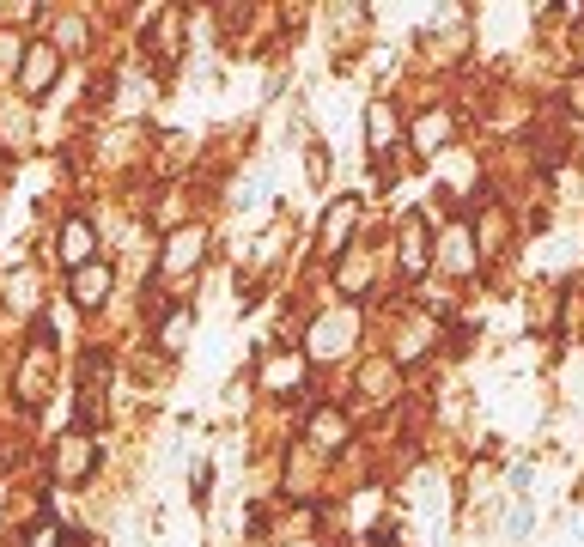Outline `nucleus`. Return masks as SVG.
Returning a JSON list of instances; mask_svg holds the SVG:
<instances>
[{
	"mask_svg": "<svg viewBox=\"0 0 584 547\" xmlns=\"http://www.w3.org/2000/svg\"><path fill=\"white\" fill-rule=\"evenodd\" d=\"M396 134H402V122H396V110H390V104L378 98L372 110H365V146H372V152H384V146H390Z\"/></svg>",
	"mask_w": 584,
	"mask_h": 547,
	"instance_id": "nucleus-5",
	"label": "nucleus"
},
{
	"mask_svg": "<svg viewBox=\"0 0 584 547\" xmlns=\"http://www.w3.org/2000/svg\"><path fill=\"white\" fill-rule=\"evenodd\" d=\"M445 140H451V116H445V110H426V116L414 122V146H420V152H438Z\"/></svg>",
	"mask_w": 584,
	"mask_h": 547,
	"instance_id": "nucleus-6",
	"label": "nucleus"
},
{
	"mask_svg": "<svg viewBox=\"0 0 584 547\" xmlns=\"http://www.w3.org/2000/svg\"><path fill=\"white\" fill-rule=\"evenodd\" d=\"M110 286H116L110 262H86V268H73V280H67V292H73V304H80V310H98L110 298Z\"/></svg>",
	"mask_w": 584,
	"mask_h": 547,
	"instance_id": "nucleus-1",
	"label": "nucleus"
},
{
	"mask_svg": "<svg viewBox=\"0 0 584 547\" xmlns=\"http://www.w3.org/2000/svg\"><path fill=\"white\" fill-rule=\"evenodd\" d=\"M299 547H311V541H299Z\"/></svg>",
	"mask_w": 584,
	"mask_h": 547,
	"instance_id": "nucleus-16",
	"label": "nucleus"
},
{
	"mask_svg": "<svg viewBox=\"0 0 584 547\" xmlns=\"http://www.w3.org/2000/svg\"><path fill=\"white\" fill-rule=\"evenodd\" d=\"M365 280H372V268H365V262H347V280H341V286H347V292H365Z\"/></svg>",
	"mask_w": 584,
	"mask_h": 547,
	"instance_id": "nucleus-15",
	"label": "nucleus"
},
{
	"mask_svg": "<svg viewBox=\"0 0 584 547\" xmlns=\"http://www.w3.org/2000/svg\"><path fill=\"white\" fill-rule=\"evenodd\" d=\"M311 438H317V444H341V438H347V420H335V414H317V420H311Z\"/></svg>",
	"mask_w": 584,
	"mask_h": 547,
	"instance_id": "nucleus-12",
	"label": "nucleus"
},
{
	"mask_svg": "<svg viewBox=\"0 0 584 547\" xmlns=\"http://www.w3.org/2000/svg\"><path fill=\"white\" fill-rule=\"evenodd\" d=\"M341 341H347V323H317V335H311V347H317V353H335Z\"/></svg>",
	"mask_w": 584,
	"mask_h": 547,
	"instance_id": "nucleus-13",
	"label": "nucleus"
},
{
	"mask_svg": "<svg viewBox=\"0 0 584 547\" xmlns=\"http://www.w3.org/2000/svg\"><path fill=\"white\" fill-rule=\"evenodd\" d=\"M353 225H359V201H353V195H341V201L323 213V256H335V250L353 238Z\"/></svg>",
	"mask_w": 584,
	"mask_h": 547,
	"instance_id": "nucleus-3",
	"label": "nucleus"
},
{
	"mask_svg": "<svg viewBox=\"0 0 584 547\" xmlns=\"http://www.w3.org/2000/svg\"><path fill=\"white\" fill-rule=\"evenodd\" d=\"M402 262H408V274L426 268V250H420V231H414V225H408V238H402Z\"/></svg>",
	"mask_w": 584,
	"mask_h": 547,
	"instance_id": "nucleus-14",
	"label": "nucleus"
},
{
	"mask_svg": "<svg viewBox=\"0 0 584 547\" xmlns=\"http://www.w3.org/2000/svg\"><path fill=\"white\" fill-rule=\"evenodd\" d=\"M55 73H61V55H55L49 43H31L25 61H19V86H25V92H49Z\"/></svg>",
	"mask_w": 584,
	"mask_h": 547,
	"instance_id": "nucleus-2",
	"label": "nucleus"
},
{
	"mask_svg": "<svg viewBox=\"0 0 584 547\" xmlns=\"http://www.w3.org/2000/svg\"><path fill=\"white\" fill-rule=\"evenodd\" d=\"M299 377H305V365H299V359H286V353H274V359H268V371H262V383H268V389H292Z\"/></svg>",
	"mask_w": 584,
	"mask_h": 547,
	"instance_id": "nucleus-9",
	"label": "nucleus"
},
{
	"mask_svg": "<svg viewBox=\"0 0 584 547\" xmlns=\"http://www.w3.org/2000/svg\"><path fill=\"white\" fill-rule=\"evenodd\" d=\"M195 256H201V231H177L171 250H165V274H189Z\"/></svg>",
	"mask_w": 584,
	"mask_h": 547,
	"instance_id": "nucleus-8",
	"label": "nucleus"
},
{
	"mask_svg": "<svg viewBox=\"0 0 584 547\" xmlns=\"http://www.w3.org/2000/svg\"><path fill=\"white\" fill-rule=\"evenodd\" d=\"M61 256H67L73 268H86V262H92V225H86V219H73V225L61 231Z\"/></svg>",
	"mask_w": 584,
	"mask_h": 547,
	"instance_id": "nucleus-7",
	"label": "nucleus"
},
{
	"mask_svg": "<svg viewBox=\"0 0 584 547\" xmlns=\"http://www.w3.org/2000/svg\"><path fill=\"white\" fill-rule=\"evenodd\" d=\"M183 341H189V310H171V323L159 329V347H171V353H177Z\"/></svg>",
	"mask_w": 584,
	"mask_h": 547,
	"instance_id": "nucleus-11",
	"label": "nucleus"
},
{
	"mask_svg": "<svg viewBox=\"0 0 584 547\" xmlns=\"http://www.w3.org/2000/svg\"><path fill=\"white\" fill-rule=\"evenodd\" d=\"M86 468H92V438H86V432H67L61 450H55V475H61V481H80Z\"/></svg>",
	"mask_w": 584,
	"mask_h": 547,
	"instance_id": "nucleus-4",
	"label": "nucleus"
},
{
	"mask_svg": "<svg viewBox=\"0 0 584 547\" xmlns=\"http://www.w3.org/2000/svg\"><path fill=\"white\" fill-rule=\"evenodd\" d=\"M445 262H451V274H469V268H475V256H469V238H463V231H445Z\"/></svg>",
	"mask_w": 584,
	"mask_h": 547,
	"instance_id": "nucleus-10",
	"label": "nucleus"
}]
</instances>
